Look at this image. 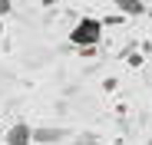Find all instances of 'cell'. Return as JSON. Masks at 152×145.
I'll use <instances>...</instances> for the list:
<instances>
[{"label":"cell","mask_w":152,"mask_h":145,"mask_svg":"<svg viewBox=\"0 0 152 145\" xmlns=\"http://www.w3.org/2000/svg\"><path fill=\"white\" fill-rule=\"evenodd\" d=\"M103 40V20L99 17H83L76 20V27L69 30V43L80 50V46H99Z\"/></svg>","instance_id":"cell-1"},{"label":"cell","mask_w":152,"mask_h":145,"mask_svg":"<svg viewBox=\"0 0 152 145\" xmlns=\"http://www.w3.org/2000/svg\"><path fill=\"white\" fill-rule=\"evenodd\" d=\"M69 138V129H60V125H37L33 129V145H56Z\"/></svg>","instance_id":"cell-2"},{"label":"cell","mask_w":152,"mask_h":145,"mask_svg":"<svg viewBox=\"0 0 152 145\" xmlns=\"http://www.w3.org/2000/svg\"><path fill=\"white\" fill-rule=\"evenodd\" d=\"M4 145H33V125L13 122V125L4 132Z\"/></svg>","instance_id":"cell-3"},{"label":"cell","mask_w":152,"mask_h":145,"mask_svg":"<svg viewBox=\"0 0 152 145\" xmlns=\"http://www.w3.org/2000/svg\"><path fill=\"white\" fill-rule=\"evenodd\" d=\"M113 7H116L122 17H145V13H149L145 0H113Z\"/></svg>","instance_id":"cell-4"},{"label":"cell","mask_w":152,"mask_h":145,"mask_svg":"<svg viewBox=\"0 0 152 145\" xmlns=\"http://www.w3.org/2000/svg\"><path fill=\"white\" fill-rule=\"evenodd\" d=\"M73 145H99V138L93 135V132H80V135H76V142Z\"/></svg>","instance_id":"cell-5"},{"label":"cell","mask_w":152,"mask_h":145,"mask_svg":"<svg viewBox=\"0 0 152 145\" xmlns=\"http://www.w3.org/2000/svg\"><path fill=\"white\" fill-rule=\"evenodd\" d=\"M13 13V0H0V17H10Z\"/></svg>","instance_id":"cell-6"},{"label":"cell","mask_w":152,"mask_h":145,"mask_svg":"<svg viewBox=\"0 0 152 145\" xmlns=\"http://www.w3.org/2000/svg\"><path fill=\"white\" fill-rule=\"evenodd\" d=\"M122 20H126L122 13H113V17H106V20H103V27H116V23H122Z\"/></svg>","instance_id":"cell-7"},{"label":"cell","mask_w":152,"mask_h":145,"mask_svg":"<svg viewBox=\"0 0 152 145\" xmlns=\"http://www.w3.org/2000/svg\"><path fill=\"white\" fill-rule=\"evenodd\" d=\"M56 4H63V0H40V7H56Z\"/></svg>","instance_id":"cell-8"},{"label":"cell","mask_w":152,"mask_h":145,"mask_svg":"<svg viewBox=\"0 0 152 145\" xmlns=\"http://www.w3.org/2000/svg\"><path fill=\"white\" fill-rule=\"evenodd\" d=\"M0 36H4V17H0Z\"/></svg>","instance_id":"cell-9"},{"label":"cell","mask_w":152,"mask_h":145,"mask_svg":"<svg viewBox=\"0 0 152 145\" xmlns=\"http://www.w3.org/2000/svg\"><path fill=\"white\" fill-rule=\"evenodd\" d=\"M33 4H40V0H33Z\"/></svg>","instance_id":"cell-10"},{"label":"cell","mask_w":152,"mask_h":145,"mask_svg":"<svg viewBox=\"0 0 152 145\" xmlns=\"http://www.w3.org/2000/svg\"><path fill=\"white\" fill-rule=\"evenodd\" d=\"M0 145H4V142H0Z\"/></svg>","instance_id":"cell-11"}]
</instances>
